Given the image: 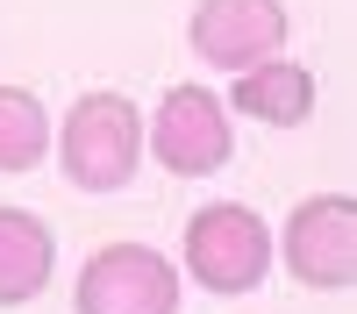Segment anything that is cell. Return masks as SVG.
<instances>
[{
	"label": "cell",
	"instance_id": "cell-1",
	"mask_svg": "<svg viewBox=\"0 0 357 314\" xmlns=\"http://www.w3.org/2000/svg\"><path fill=\"white\" fill-rule=\"evenodd\" d=\"M50 150L79 193H122L143 164V107L114 86H93L65 107V129H50Z\"/></svg>",
	"mask_w": 357,
	"mask_h": 314
},
{
	"label": "cell",
	"instance_id": "cell-2",
	"mask_svg": "<svg viewBox=\"0 0 357 314\" xmlns=\"http://www.w3.org/2000/svg\"><path fill=\"white\" fill-rule=\"evenodd\" d=\"M178 265H186L193 285H207L222 300L257 293L264 272H272V221L243 200H207L178 228Z\"/></svg>",
	"mask_w": 357,
	"mask_h": 314
},
{
	"label": "cell",
	"instance_id": "cell-3",
	"mask_svg": "<svg viewBox=\"0 0 357 314\" xmlns=\"http://www.w3.org/2000/svg\"><path fill=\"white\" fill-rule=\"evenodd\" d=\"M143 143H151V157L172 171V179H207V171H222L236 157V114H229L222 93H207L200 79H178L151 107Z\"/></svg>",
	"mask_w": 357,
	"mask_h": 314
},
{
	"label": "cell",
	"instance_id": "cell-4",
	"mask_svg": "<svg viewBox=\"0 0 357 314\" xmlns=\"http://www.w3.org/2000/svg\"><path fill=\"white\" fill-rule=\"evenodd\" d=\"M178 265L151 243H100L72 278V314H178Z\"/></svg>",
	"mask_w": 357,
	"mask_h": 314
},
{
	"label": "cell",
	"instance_id": "cell-5",
	"mask_svg": "<svg viewBox=\"0 0 357 314\" xmlns=\"http://www.w3.org/2000/svg\"><path fill=\"white\" fill-rule=\"evenodd\" d=\"M272 257L307 293H343L357 278V200L350 193H307L272 236Z\"/></svg>",
	"mask_w": 357,
	"mask_h": 314
},
{
	"label": "cell",
	"instance_id": "cell-6",
	"mask_svg": "<svg viewBox=\"0 0 357 314\" xmlns=\"http://www.w3.org/2000/svg\"><path fill=\"white\" fill-rule=\"evenodd\" d=\"M286 29H293L286 0H200L193 22H186V43H193V57L207 72L236 79V72L264 65V57H279Z\"/></svg>",
	"mask_w": 357,
	"mask_h": 314
},
{
	"label": "cell",
	"instance_id": "cell-7",
	"mask_svg": "<svg viewBox=\"0 0 357 314\" xmlns=\"http://www.w3.org/2000/svg\"><path fill=\"white\" fill-rule=\"evenodd\" d=\"M229 114H250V122H264V129H301L314 114V72L301 65V57H286V50L264 57V65L236 72Z\"/></svg>",
	"mask_w": 357,
	"mask_h": 314
},
{
	"label": "cell",
	"instance_id": "cell-8",
	"mask_svg": "<svg viewBox=\"0 0 357 314\" xmlns=\"http://www.w3.org/2000/svg\"><path fill=\"white\" fill-rule=\"evenodd\" d=\"M57 272V236L43 214L0 207V307H29Z\"/></svg>",
	"mask_w": 357,
	"mask_h": 314
},
{
	"label": "cell",
	"instance_id": "cell-9",
	"mask_svg": "<svg viewBox=\"0 0 357 314\" xmlns=\"http://www.w3.org/2000/svg\"><path fill=\"white\" fill-rule=\"evenodd\" d=\"M50 157V107L29 86H0V171H36Z\"/></svg>",
	"mask_w": 357,
	"mask_h": 314
}]
</instances>
